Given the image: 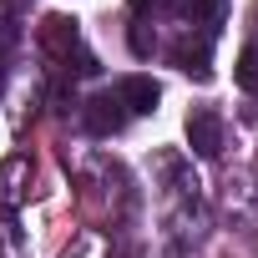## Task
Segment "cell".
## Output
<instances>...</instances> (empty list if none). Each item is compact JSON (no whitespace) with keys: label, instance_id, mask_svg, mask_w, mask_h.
Returning <instances> with one entry per match:
<instances>
[{"label":"cell","instance_id":"cell-1","mask_svg":"<svg viewBox=\"0 0 258 258\" xmlns=\"http://www.w3.org/2000/svg\"><path fill=\"white\" fill-rule=\"evenodd\" d=\"M157 101H162V86H157L152 76H126V81H121V106H126V111L152 116Z\"/></svg>","mask_w":258,"mask_h":258},{"label":"cell","instance_id":"cell-2","mask_svg":"<svg viewBox=\"0 0 258 258\" xmlns=\"http://www.w3.org/2000/svg\"><path fill=\"white\" fill-rule=\"evenodd\" d=\"M187 142H192L198 157H218V147H223V126H218L213 111H192V116H187Z\"/></svg>","mask_w":258,"mask_h":258},{"label":"cell","instance_id":"cell-3","mask_svg":"<svg viewBox=\"0 0 258 258\" xmlns=\"http://www.w3.org/2000/svg\"><path fill=\"white\" fill-rule=\"evenodd\" d=\"M116 106H121V96H111V91H106V96H91V111H86L91 132H101V137H106V132H121L126 116H121Z\"/></svg>","mask_w":258,"mask_h":258},{"label":"cell","instance_id":"cell-4","mask_svg":"<svg viewBox=\"0 0 258 258\" xmlns=\"http://www.w3.org/2000/svg\"><path fill=\"white\" fill-rule=\"evenodd\" d=\"M41 41H46L51 51H71V46H76V21H66V16H51V21L41 26Z\"/></svg>","mask_w":258,"mask_h":258},{"label":"cell","instance_id":"cell-5","mask_svg":"<svg viewBox=\"0 0 258 258\" xmlns=\"http://www.w3.org/2000/svg\"><path fill=\"white\" fill-rule=\"evenodd\" d=\"M233 76H238V86H243V91H258V46H243V51H238Z\"/></svg>","mask_w":258,"mask_h":258},{"label":"cell","instance_id":"cell-6","mask_svg":"<svg viewBox=\"0 0 258 258\" xmlns=\"http://www.w3.org/2000/svg\"><path fill=\"white\" fill-rule=\"evenodd\" d=\"M147 6H152V0H132V11H147Z\"/></svg>","mask_w":258,"mask_h":258}]
</instances>
